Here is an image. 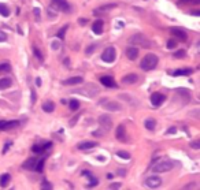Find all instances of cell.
<instances>
[{"label":"cell","instance_id":"44dd1931","mask_svg":"<svg viewBox=\"0 0 200 190\" xmlns=\"http://www.w3.org/2000/svg\"><path fill=\"white\" fill-rule=\"evenodd\" d=\"M36 161H37V159L32 157V159L26 160L22 167H23V168H26V170H33V171H34V168H36Z\"/></svg>","mask_w":200,"mask_h":190},{"label":"cell","instance_id":"5bb4252c","mask_svg":"<svg viewBox=\"0 0 200 190\" xmlns=\"http://www.w3.org/2000/svg\"><path fill=\"white\" fill-rule=\"evenodd\" d=\"M138 80V75L137 74H128L122 78V82L126 84V85H132V84H136Z\"/></svg>","mask_w":200,"mask_h":190},{"label":"cell","instance_id":"4fadbf2b","mask_svg":"<svg viewBox=\"0 0 200 190\" xmlns=\"http://www.w3.org/2000/svg\"><path fill=\"white\" fill-rule=\"evenodd\" d=\"M126 56H128L129 60H136L138 56V49L136 47H129L126 49Z\"/></svg>","mask_w":200,"mask_h":190},{"label":"cell","instance_id":"ab89813d","mask_svg":"<svg viewBox=\"0 0 200 190\" xmlns=\"http://www.w3.org/2000/svg\"><path fill=\"white\" fill-rule=\"evenodd\" d=\"M41 147H43L44 151H45V149H50V148L52 147V142H51V141H47V142H44V144L41 145Z\"/></svg>","mask_w":200,"mask_h":190},{"label":"cell","instance_id":"d590c367","mask_svg":"<svg viewBox=\"0 0 200 190\" xmlns=\"http://www.w3.org/2000/svg\"><path fill=\"white\" fill-rule=\"evenodd\" d=\"M121 187H122V185L119 183V182H114V183H111L108 186V189H111V190H118Z\"/></svg>","mask_w":200,"mask_h":190},{"label":"cell","instance_id":"bcb514c9","mask_svg":"<svg viewBox=\"0 0 200 190\" xmlns=\"http://www.w3.org/2000/svg\"><path fill=\"white\" fill-rule=\"evenodd\" d=\"M93 135H95V137H100V135H103V130H96V131H93Z\"/></svg>","mask_w":200,"mask_h":190},{"label":"cell","instance_id":"8992f818","mask_svg":"<svg viewBox=\"0 0 200 190\" xmlns=\"http://www.w3.org/2000/svg\"><path fill=\"white\" fill-rule=\"evenodd\" d=\"M99 124L103 131H110L113 127V119L110 115H100L99 116Z\"/></svg>","mask_w":200,"mask_h":190},{"label":"cell","instance_id":"681fc988","mask_svg":"<svg viewBox=\"0 0 200 190\" xmlns=\"http://www.w3.org/2000/svg\"><path fill=\"white\" fill-rule=\"evenodd\" d=\"M36 101V94H34V90H32V103Z\"/></svg>","mask_w":200,"mask_h":190},{"label":"cell","instance_id":"7c38bea8","mask_svg":"<svg viewBox=\"0 0 200 190\" xmlns=\"http://www.w3.org/2000/svg\"><path fill=\"white\" fill-rule=\"evenodd\" d=\"M19 124L18 120H0V130H10Z\"/></svg>","mask_w":200,"mask_h":190},{"label":"cell","instance_id":"f5cc1de1","mask_svg":"<svg viewBox=\"0 0 200 190\" xmlns=\"http://www.w3.org/2000/svg\"><path fill=\"white\" fill-rule=\"evenodd\" d=\"M36 84H37V86H40L41 85V80H40V78H36Z\"/></svg>","mask_w":200,"mask_h":190},{"label":"cell","instance_id":"83f0119b","mask_svg":"<svg viewBox=\"0 0 200 190\" xmlns=\"http://www.w3.org/2000/svg\"><path fill=\"white\" fill-rule=\"evenodd\" d=\"M69 107L71 111H77L80 108V101L78 100H70L69 101Z\"/></svg>","mask_w":200,"mask_h":190},{"label":"cell","instance_id":"9c48e42d","mask_svg":"<svg viewBox=\"0 0 200 190\" xmlns=\"http://www.w3.org/2000/svg\"><path fill=\"white\" fill-rule=\"evenodd\" d=\"M164 100H166V96L162 94V93H152V96H151V104L154 105V107H160V105L164 103Z\"/></svg>","mask_w":200,"mask_h":190},{"label":"cell","instance_id":"52a82bcc","mask_svg":"<svg viewBox=\"0 0 200 190\" xmlns=\"http://www.w3.org/2000/svg\"><path fill=\"white\" fill-rule=\"evenodd\" d=\"M162 183V179L156 177V175H152V177H148V178L145 179V186L148 187V189H156L159 187Z\"/></svg>","mask_w":200,"mask_h":190},{"label":"cell","instance_id":"f546056e","mask_svg":"<svg viewBox=\"0 0 200 190\" xmlns=\"http://www.w3.org/2000/svg\"><path fill=\"white\" fill-rule=\"evenodd\" d=\"M67 29H69V25H66V26H63L60 30L56 33V37L58 38H60V40H63L64 38V34H66V31H67Z\"/></svg>","mask_w":200,"mask_h":190},{"label":"cell","instance_id":"816d5d0a","mask_svg":"<svg viewBox=\"0 0 200 190\" xmlns=\"http://www.w3.org/2000/svg\"><path fill=\"white\" fill-rule=\"evenodd\" d=\"M118 174H119V175H125V174H126V171H125V170H119V171H118Z\"/></svg>","mask_w":200,"mask_h":190},{"label":"cell","instance_id":"f907efd6","mask_svg":"<svg viewBox=\"0 0 200 190\" xmlns=\"http://www.w3.org/2000/svg\"><path fill=\"white\" fill-rule=\"evenodd\" d=\"M78 22H80L81 25H85V23L88 22V21H87V19H78Z\"/></svg>","mask_w":200,"mask_h":190},{"label":"cell","instance_id":"ac0fdd59","mask_svg":"<svg viewBox=\"0 0 200 190\" xmlns=\"http://www.w3.org/2000/svg\"><path fill=\"white\" fill-rule=\"evenodd\" d=\"M96 145H97L96 142L84 141V142H80V144L77 145V148H78V149H81V151H87V149H92V148H95Z\"/></svg>","mask_w":200,"mask_h":190},{"label":"cell","instance_id":"8d00e7d4","mask_svg":"<svg viewBox=\"0 0 200 190\" xmlns=\"http://www.w3.org/2000/svg\"><path fill=\"white\" fill-rule=\"evenodd\" d=\"M175 45H177V43H175L174 40H169V41H167V44H166L167 49H173V48H175Z\"/></svg>","mask_w":200,"mask_h":190},{"label":"cell","instance_id":"7bdbcfd3","mask_svg":"<svg viewBox=\"0 0 200 190\" xmlns=\"http://www.w3.org/2000/svg\"><path fill=\"white\" fill-rule=\"evenodd\" d=\"M191 147L193 148V149H200V141H193L191 144Z\"/></svg>","mask_w":200,"mask_h":190},{"label":"cell","instance_id":"ba28073f","mask_svg":"<svg viewBox=\"0 0 200 190\" xmlns=\"http://www.w3.org/2000/svg\"><path fill=\"white\" fill-rule=\"evenodd\" d=\"M52 6H55L56 10L63 12H69L70 11V4L67 0H52Z\"/></svg>","mask_w":200,"mask_h":190},{"label":"cell","instance_id":"f1b7e54d","mask_svg":"<svg viewBox=\"0 0 200 190\" xmlns=\"http://www.w3.org/2000/svg\"><path fill=\"white\" fill-rule=\"evenodd\" d=\"M0 15H3L4 18L10 17V10H8L7 6H4V4H0Z\"/></svg>","mask_w":200,"mask_h":190},{"label":"cell","instance_id":"cb8c5ba5","mask_svg":"<svg viewBox=\"0 0 200 190\" xmlns=\"http://www.w3.org/2000/svg\"><path fill=\"white\" fill-rule=\"evenodd\" d=\"M44 164H45V157H41L40 160L36 161V168H34V171L37 172H43L44 170Z\"/></svg>","mask_w":200,"mask_h":190},{"label":"cell","instance_id":"6f0895ef","mask_svg":"<svg viewBox=\"0 0 200 190\" xmlns=\"http://www.w3.org/2000/svg\"><path fill=\"white\" fill-rule=\"evenodd\" d=\"M180 1H187V0H180ZM189 1H191V0H189Z\"/></svg>","mask_w":200,"mask_h":190},{"label":"cell","instance_id":"6da1fadb","mask_svg":"<svg viewBox=\"0 0 200 190\" xmlns=\"http://www.w3.org/2000/svg\"><path fill=\"white\" fill-rule=\"evenodd\" d=\"M158 63H159V58L154 54H148L143 58V60L140 63V67L143 68L144 71H151V70H154L156 67Z\"/></svg>","mask_w":200,"mask_h":190},{"label":"cell","instance_id":"277c9868","mask_svg":"<svg viewBox=\"0 0 200 190\" xmlns=\"http://www.w3.org/2000/svg\"><path fill=\"white\" fill-rule=\"evenodd\" d=\"M100 105H103L107 111H121L122 110V104H119L118 101H113L108 98H103L101 101H99Z\"/></svg>","mask_w":200,"mask_h":190},{"label":"cell","instance_id":"8fae6325","mask_svg":"<svg viewBox=\"0 0 200 190\" xmlns=\"http://www.w3.org/2000/svg\"><path fill=\"white\" fill-rule=\"evenodd\" d=\"M170 33H171L174 37H177L178 40H181V41H187V40H188L187 33L182 30V29H178V27H171V29H170Z\"/></svg>","mask_w":200,"mask_h":190},{"label":"cell","instance_id":"7402d4cb","mask_svg":"<svg viewBox=\"0 0 200 190\" xmlns=\"http://www.w3.org/2000/svg\"><path fill=\"white\" fill-rule=\"evenodd\" d=\"M11 85H13V80L11 78H0V90L8 89Z\"/></svg>","mask_w":200,"mask_h":190},{"label":"cell","instance_id":"5b68a950","mask_svg":"<svg viewBox=\"0 0 200 190\" xmlns=\"http://www.w3.org/2000/svg\"><path fill=\"white\" fill-rule=\"evenodd\" d=\"M117 58V51L114 47H107L104 49V52L101 54V60L106 62V63H113Z\"/></svg>","mask_w":200,"mask_h":190},{"label":"cell","instance_id":"f35d334b","mask_svg":"<svg viewBox=\"0 0 200 190\" xmlns=\"http://www.w3.org/2000/svg\"><path fill=\"white\" fill-rule=\"evenodd\" d=\"M91 179H92V181H91V183L88 185V187H93V186H96V185H97V179H95L92 175H91Z\"/></svg>","mask_w":200,"mask_h":190},{"label":"cell","instance_id":"ee69618b","mask_svg":"<svg viewBox=\"0 0 200 190\" xmlns=\"http://www.w3.org/2000/svg\"><path fill=\"white\" fill-rule=\"evenodd\" d=\"M6 40H7V34L4 31H0V43L1 41H6Z\"/></svg>","mask_w":200,"mask_h":190},{"label":"cell","instance_id":"7a4b0ae2","mask_svg":"<svg viewBox=\"0 0 200 190\" xmlns=\"http://www.w3.org/2000/svg\"><path fill=\"white\" fill-rule=\"evenodd\" d=\"M129 43L133 44V45H140V47H144V48H150L152 47V43L147 37L141 34V33H137V34H133V36L129 38Z\"/></svg>","mask_w":200,"mask_h":190},{"label":"cell","instance_id":"4316f807","mask_svg":"<svg viewBox=\"0 0 200 190\" xmlns=\"http://www.w3.org/2000/svg\"><path fill=\"white\" fill-rule=\"evenodd\" d=\"M11 71V64L10 63H0V74L10 73Z\"/></svg>","mask_w":200,"mask_h":190},{"label":"cell","instance_id":"4dcf8cb0","mask_svg":"<svg viewBox=\"0 0 200 190\" xmlns=\"http://www.w3.org/2000/svg\"><path fill=\"white\" fill-rule=\"evenodd\" d=\"M33 54H34V56H36V58H37V59H38V60H40V62H43V60H44L43 54L40 52V49H38L37 47H36V45L33 47Z\"/></svg>","mask_w":200,"mask_h":190},{"label":"cell","instance_id":"d4e9b609","mask_svg":"<svg viewBox=\"0 0 200 190\" xmlns=\"http://www.w3.org/2000/svg\"><path fill=\"white\" fill-rule=\"evenodd\" d=\"M144 126H145V129H148V130H154L155 129V126H156V120L155 119H147L145 122H144Z\"/></svg>","mask_w":200,"mask_h":190},{"label":"cell","instance_id":"1f68e13d","mask_svg":"<svg viewBox=\"0 0 200 190\" xmlns=\"http://www.w3.org/2000/svg\"><path fill=\"white\" fill-rule=\"evenodd\" d=\"M32 151H33V153H36V155H41L44 152L43 147H41V145H38V144L33 145V147H32Z\"/></svg>","mask_w":200,"mask_h":190},{"label":"cell","instance_id":"b9f144b4","mask_svg":"<svg viewBox=\"0 0 200 190\" xmlns=\"http://www.w3.org/2000/svg\"><path fill=\"white\" fill-rule=\"evenodd\" d=\"M95 48H96V45H91V47H88V48H87V51H85V54H87V55H89V54H92V52H93V51H95Z\"/></svg>","mask_w":200,"mask_h":190},{"label":"cell","instance_id":"d6a6232c","mask_svg":"<svg viewBox=\"0 0 200 190\" xmlns=\"http://www.w3.org/2000/svg\"><path fill=\"white\" fill-rule=\"evenodd\" d=\"M185 56H187V52H185L184 49H178V51L174 54V58H177V59H184Z\"/></svg>","mask_w":200,"mask_h":190},{"label":"cell","instance_id":"484cf974","mask_svg":"<svg viewBox=\"0 0 200 190\" xmlns=\"http://www.w3.org/2000/svg\"><path fill=\"white\" fill-rule=\"evenodd\" d=\"M10 174H3L1 177H0V187H4V186H7L8 185V182H10Z\"/></svg>","mask_w":200,"mask_h":190},{"label":"cell","instance_id":"74e56055","mask_svg":"<svg viewBox=\"0 0 200 190\" xmlns=\"http://www.w3.org/2000/svg\"><path fill=\"white\" fill-rule=\"evenodd\" d=\"M11 144H13L11 141H7V142H6V145H4V148H3V151H1V153L6 155V153H7V151H8V149H10V147H11Z\"/></svg>","mask_w":200,"mask_h":190},{"label":"cell","instance_id":"e0dca14e","mask_svg":"<svg viewBox=\"0 0 200 190\" xmlns=\"http://www.w3.org/2000/svg\"><path fill=\"white\" fill-rule=\"evenodd\" d=\"M117 7V4L115 3H113V4H106V6H101L99 7V8H96L93 11L95 15H100V14H103L104 11H108V10H113V8H115Z\"/></svg>","mask_w":200,"mask_h":190},{"label":"cell","instance_id":"30bf717a","mask_svg":"<svg viewBox=\"0 0 200 190\" xmlns=\"http://www.w3.org/2000/svg\"><path fill=\"white\" fill-rule=\"evenodd\" d=\"M100 82H101V85L107 86V88H117L118 86L111 75H103V77H100Z\"/></svg>","mask_w":200,"mask_h":190},{"label":"cell","instance_id":"c3c4849f","mask_svg":"<svg viewBox=\"0 0 200 190\" xmlns=\"http://www.w3.org/2000/svg\"><path fill=\"white\" fill-rule=\"evenodd\" d=\"M59 45H60V44L55 41V43H52V48H54V49H59Z\"/></svg>","mask_w":200,"mask_h":190},{"label":"cell","instance_id":"2e32d148","mask_svg":"<svg viewBox=\"0 0 200 190\" xmlns=\"http://www.w3.org/2000/svg\"><path fill=\"white\" fill-rule=\"evenodd\" d=\"M115 137L118 138L119 141H125V140H126V129L123 127V126H122V124H119L118 127H117Z\"/></svg>","mask_w":200,"mask_h":190},{"label":"cell","instance_id":"7dc6e473","mask_svg":"<svg viewBox=\"0 0 200 190\" xmlns=\"http://www.w3.org/2000/svg\"><path fill=\"white\" fill-rule=\"evenodd\" d=\"M175 131H177V129H175V127H170V129L167 130V134H174Z\"/></svg>","mask_w":200,"mask_h":190},{"label":"cell","instance_id":"3957f363","mask_svg":"<svg viewBox=\"0 0 200 190\" xmlns=\"http://www.w3.org/2000/svg\"><path fill=\"white\" fill-rule=\"evenodd\" d=\"M173 167H174L173 161H170V160H162V161L156 163L155 166L152 167V171L156 172V174H162V172H167L170 170H173Z\"/></svg>","mask_w":200,"mask_h":190},{"label":"cell","instance_id":"60d3db41","mask_svg":"<svg viewBox=\"0 0 200 190\" xmlns=\"http://www.w3.org/2000/svg\"><path fill=\"white\" fill-rule=\"evenodd\" d=\"M195 186H196V183L195 182H192V183H188V185H185L182 189L184 190H188V189H195Z\"/></svg>","mask_w":200,"mask_h":190},{"label":"cell","instance_id":"9a60e30c","mask_svg":"<svg viewBox=\"0 0 200 190\" xmlns=\"http://www.w3.org/2000/svg\"><path fill=\"white\" fill-rule=\"evenodd\" d=\"M82 82H84L82 77H71V78H67V80L63 81V85H80Z\"/></svg>","mask_w":200,"mask_h":190},{"label":"cell","instance_id":"db71d44e","mask_svg":"<svg viewBox=\"0 0 200 190\" xmlns=\"http://www.w3.org/2000/svg\"><path fill=\"white\" fill-rule=\"evenodd\" d=\"M113 178H114L113 174H107V179H113Z\"/></svg>","mask_w":200,"mask_h":190},{"label":"cell","instance_id":"836d02e7","mask_svg":"<svg viewBox=\"0 0 200 190\" xmlns=\"http://www.w3.org/2000/svg\"><path fill=\"white\" fill-rule=\"evenodd\" d=\"M119 156V157H121V159H126V160H129L130 159V155L128 153V152H123V151H119L118 153H117Z\"/></svg>","mask_w":200,"mask_h":190},{"label":"cell","instance_id":"603a6c76","mask_svg":"<svg viewBox=\"0 0 200 190\" xmlns=\"http://www.w3.org/2000/svg\"><path fill=\"white\" fill-rule=\"evenodd\" d=\"M54 110H55V104L52 103V101H45L43 104V111L44 112H54Z\"/></svg>","mask_w":200,"mask_h":190},{"label":"cell","instance_id":"d6986e66","mask_svg":"<svg viewBox=\"0 0 200 190\" xmlns=\"http://www.w3.org/2000/svg\"><path fill=\"white\" fill-rule=\"evenodd\" d=\"M92 30H93L95 34H101V33H103V21L97 19L96 22H93V25H92Z\"/></svg>","mask_w":200,"mask_h":190},{"label":"cell","instance_id":"11a10c76","mask_svg":"<svg viewBox=\"0 0 200 190\" xmlns=\"http://www.w3.org/2000/svg\"><path fill=\"white\" fill-rule=\"evenodd\" d=\"M193 15H196V17H199V15H200V11H197V10H196V11H193Z\"/></svg>","mask_w":200,"mask_h":190},{"label":"cell","instance_id":"ffe728a7","mask_svg":"<svg viewBox=\"0 0 200 190\" xmlns=\"http://www.w3.org/2000/svg\"><path fill=\"white\" fill-rule=\"evenodd\" d=\"M193 73V70L192 68H180V70H175L173 71V75L174 77H180V75H191V74Z\"/></svg>","mask_w":200,"mask_h":190},{"label":"cell","instance_id":"f6af8a7d","mask_svg":"<svg viewBox=\"0 0 200 190\" xmlns=\"http://www.w3.org/2000/svg\"><path fill=\"white\" fill-rule=\"evenodd\" d=\"M33 12H34V17L37 18V21H40V8H34Z\"/></svg>","mask_w":200,"mask_h":190},{"label":"cell","instance_id":"9f6ffc18","mask_svg":"<svg viewBox=\"0 0 200 190\" xmlns=\"http://www.w3.org/2000/svg\"><path fill=\"white\" fill-rule=\"evenodd\" d=\"M193 3H195V4H199V3H200V0H193Z\"/></svg>","mask_w":200,"mask_h":190},{"label":"cell","instance_id":"e575fe53","mask_svg":"<svg viewBox=\"0 0 200 190\" xmlns=\"http://www.w3.org/2000/svg\"><path fill=\"white\" fill-rule=\"evenodd\" d=\"M41 189L43 190H52V185L50 182H47V181H43V183H41Z\"/></svg>","mask_w":200,"mask_h":190}]
</instances>
